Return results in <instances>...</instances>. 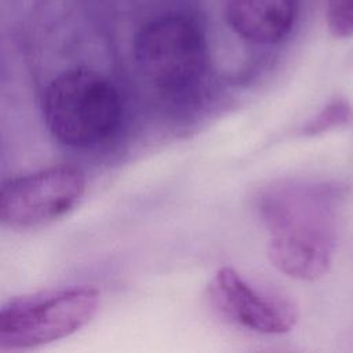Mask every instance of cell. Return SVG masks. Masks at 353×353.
I'll return each mask as SVG.
<instances>
[{"label": "cell", "instance_id": "cell-3", "mask_svg": "<svg viewBox=\"0 0 353 353\" xmlns=\"http://www.w3.org/2000/svg\"><path fill=\"white\" fill-rule=\"evenodd\" d=\"M141 73L157 88L179 94L194 87L208 62L207 39L189 15H159L139 28L132 43Z\"/></svg>", "mask_w": 353, "mask_h": 353}, {"label": "cell", "instance_id": "cell-6", "mask_svg": "<svg viewBox=\"0 0 353 353\" xmlns=\"http://www.w3.org/2000/svg\"><path fill=\"white\" fill-rule=\"evenodd\" d=\"M208 295L225 317L259 334H285L298 321V309L290 298L255 287L229 266L215 272Z\"/></svg>", "mask_w": 353, "mask_h": 353}, {"label": "cell", "instance_id": "cell-4", "mask_svg": "<svg viewBox=\"0 0 353 353\" xmlns=\"http://www.w3.org/2000/svg\"><path fill=\"white\" fill-rule=\"evenodd\" d=\"M92 287H70L15 298L0 310V350H28L66 338L97 314Z\"/></svg>", "mask_w": 353, "mask_h": 353}, {"label": "cell", "instance_id": "cell-1", "mask_svg": "<svg viewBox=\"0 0 353 353\" xmlns=\"http://www.w3.org/2000/svg\"><path fill=\"white\" fill-rule=\"evenodd\" d=\"M345 189L330 182H283L259 197L268 256L283 274L312 281L331 266Z\"/></svg>", "mask_w": 353, "mask_h": 353}, {"label": "cell", "instance_id": "cell-9", "mask_svg": "<svg viewBox=\"0 0 353 353\" xmlns=\"http://www.w3.org/2000/svg\"><path fill=\"white\" fill-rule=\"evenodd\" d=\"M325 21L330 33L338 39L353 36V0H327Z\"/></svg>", "mask_w": 353, "mask_h": 353}, {"label": "cell", "instance_id": "cell-7", "mask_svg": "<svg viewBox=\"0 0 353 353\" xmlns=\"http://www.w3.org/2000/svg\"><path fill=\"white\" fill-rule=\"evenodd\" d=\"M299 0H223L228 26L241 40L258 46L283 41L294 29Z\"/></svg>", "mask_w": 353, "mask_h": 353}, {"label": "cell", "instance_id": "cell-5", "mask_svg": "<svg viewBox=\"0 0 353 353\" xmlns=\"http://www.w3.org/2000/svg\"><path fill=\"white\" fill-rule=\"evenodd\" d=\"M85 192V176L72 165H54L7 179L0 192V219L14 229L37 228L72 211Z\"/></svg>", "mask_w": 353, "mask_h": 353}, {"label": "cell", "instance_id": "cell-8", "mask_svg": "<svg viewBox=\"0 0 353 353\" xmlns=\"http://www.w3.org/2000/svg\"><path fill=\"white\" fill-rule=\"evenodd\" d=\"M353 117L350 105L343 99H334L325 105L310 121L305 124V135H320L332 128L347 124Z\"/></svg>", "mask_w": 353, "mask_h": 353}, {"label": "cell", "instance_id": "cell-2", "mask_svg": "<svg viewBox=\"0 0 353 353\" xmlns=\"http://www.w3.org/2000/svg\"><path fill=\"white\" fill-rule=\"evenodd\" d=\"M41 113L57 141L72 148H88L106 141L119 128L123 106L117 88L103 74L74 68L47 84Z\"/></svg>", "mask_w": 353, "mask_h": 353}]
</instances>
